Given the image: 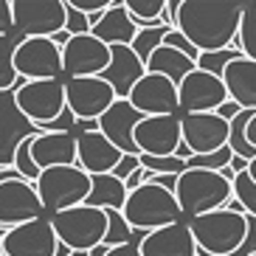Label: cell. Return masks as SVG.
<instances>
[{
  "label": "cell",
  "instance_id": "cell-1",
  "mask_svg": "<svg viewBox=\"0 0 256 256\" xmlns=\"http://www.w3.org/2000/svg\"><path fill=\"white\" fill-rule=\"evenodd\" d=\"M242 12V0H180L178 31L200 54L226 51L240 37Z\"/></svg>",
  "mask_w": 256,
  "mask_h": 256
},
{
  "label": "cell",
  "instance_id": "cell-2",
  "mask_svg": "<svg viewBox=\"0 0 256 256\" xmlns=\"http://www.w3.org/2000/svg\"><path fill=\"white\" fill-rule=\"evenodd\" d=\"M178 206L183 214L200 217V214H211V211L226 208V203L234 197V183H228L220 172H208V169H186L178 178V188H174Z\"/></svg>",
  "mask_w": 256,
  "mask_h": 256
},
{
  "label": "cell",
  "instance_id": "cell-3",
  "mask_svg": "<svg viewBox=\"0 0 256 256\" xmlns=\"http://www.w3.org/2000/svg\"><path fill=\"white\" fill-rule=\"evenodd\" d=\"M121 214L136 231H144V234L174 226L183 217L174 192H166L164 186H155V183H144L141 188L130 192L127 206H124Z\"/></svg>",
  "mask_w": 256,
  "mask_h": 256
},
{
  "label": "cell",
  "instance_id": "cell-4",
  "mask_svg": "<svg viewBox=\"0 0 256 256\" xmlns=\"http://www.w3.org/2000/svg\"><path fill=\"white\" fill-rule=\"evenodd\" d=\"M188 228H192L197 248L206 250L208 256H236L245 242V234H248L245 214H234L226 208L192 217Z\"/></svg>",
  "mask_w": 256,
  "mask_h": 256
},
{
  "label": "cell",
  "instance_id": "cell-5",
  "mask_svg": "<svg viewBox=\"0 0 256 256\" xmlns=\"http://www.w3.org/2000/svg\"><path fill=\"white\" fill-rule=\"evenodd\" d=\"M37 192L42 200L46 214H60V211L76 208L88 203L90 194V174L79 166H54L40 172L37 178Z\"/></svg>",
  "mask_w": 256,
  "mask_h": 256
},
{
  "label": "cell",
  "instance_id": "cell-6",
  "mask_svg": "<svg viewBox=\"0 0 256 256\" xmlns=\"http://www.w3.org/2000/svg\"><path fill=\"white\" fill-rule=\"evenodd\" d=\"M51 226L56 231V240L68 245L74 254H90L93 248L104 245L107 236V211L93 206H76V208L60 211L51 217Z\"/></svg>",
  "mask_w": 256,
  "mask_h": 256
},
{
  "label": "cell",
  "instance_id": "cell-7",
  "mask_svg": "<svg viewBox=\"0 0 256 256\" xmlns=\"http://www.w3.org/2000/svg\"><path fill=\"white\" fill-rule=\"evenodd\" d=\"M14 34L23 40H54L65 31L68 3L65 0H12Z\"/></svg>",
  "mask_w": 256,
  "mask_h": 256
},
{
  "label": "cell",
  "instance_id": "cell-8",
  "mask_svg": "<svg viewBox=\"0 0 256 256\" xmlns=\"http://www.w3.org/2000/svg\"><path fill=\"white\" fill-rule=\"evenodd\" d=\"M14 102L23 110L26 118H31L42 132L48 124L60 118L68 110L65 102V82L62 79H46V82H23L14 90Z\"/></svg>",
  "mask_w": 256,
  "mask_h": 256
},
{
  "label": "cell",
  "instance_id": "cell-9",
  "mask_svg": "<svg viewBox=\"0 0 256 256\" xmlns=\"http://www.w3.org/2000/svg\"><path fill=\"white\" fill-rule=\"evenodd\" d=\"M40 217L48 214L42 208L37 183L26 178H12L0 183V228H17Z\"/></svg>",
  "mask_w": 256,
  "mask_h": 256
},
{
  "label": "cell",
  "instance_id": "cell-10",
  "mask_svg": "<svg viewBox=\"0 0 256 256\" xmlns=\"http://www.w3.org/2000/svg\"><path fill=\"white\" fill-rule=\"evenodd\" d=\"M17 76L26 82H46V79H65L62 70V48L54 40H23L14 54Z\"/></svg>",
  "mask_w": 256,
  "mask_h": 256
},
{
  "label": "cell",
  "instance_id": "cell-11",
  "mask_svg": "<svg viewBox=\"0 0 256 256\" xmlns=\"http://www.w3.org/2000/svg\"><path fill=\"white\" fill-rule=\"evenodd\" d=\"M37 136H42V130L23 116L14 102V90L0 93V169H14L17 150Z\"/></svg>",
  "mask_w": 256,
  "mask_h": 256
},
{
  "label": "cell",
  "instance_id": "cell-12",
  "mask_svg": "<svg viewBox=\"0 0 256 256\" xmlns=\"http://www.w3.org/2000/svg\"><path fill=\"white\" fill-rule=\"evenodd\" d=\"M65 102L76 121H98L118 102V96L104 79L90 76V79H65Z\"/></svg>",
  "mask_w": 256,
  "mask_h": 256
},
{
  "label": "cell",
  "instance_id": "cell-13",
  "mask_svg": "<svg viewBox=\"0 0 256 256\" xmlns=\"http://www.w3.org/2000/svg\"><path fill=\"white\" fill-rule=\"evenodd\" d=\"M178 96H180L183 116L217 113L220 107L228 102V88H226V82H222L220 76L194 68L180 84H178Z\"/></svg>",
  "mask_w": 256,
  "mask_h": 256
},
{
  "label": "cell",
  "instance_id": "cell-14",
  "mask_svg": "<svg viewBox=\"0 0 256 256\" xmlns=\"http://www.w3.org/2000/svg\"><path fill=\"white\" fill-rule=\"evenodd\" d=\"M56 248H60V240L51 226V217H40L17 228H8L0 242L3 256H56Z\"/></svg>",
  "mask_w": 256,
  "mask_h": 256
},
{
  "label": "cell",
  "instance_id": "cell-15",
  "mask_svg": "<svg viewBox=\"0 0 256 256\" xmlns=\"http://www.w3.org/2000/svg\"><path fill=\"white\" fill-rule=\"evenodd\" d=\"M180 144V116H144V121L136 127V146L141 155L169 158V155H178Z\"/></svg>",
  "mask_w": 256,
  "mask_h": 256
},
{
  "label": "cell",
  "instance_id": "cell-16",
  "mask_svg": "<svg viewBox=\"0 0 256 256\" xmlns=\"http://www.w3.org/2000/svg\"><path fill=\"white\" fill-rule=\"evenodd\" d=\"M110 65V48L98 42L93 34L70 37V42L62 48V70L65 79H90L102 76Z\"/></svg>",
  "mask_w": 256,
  "mask_h": 256
},
{
  "label": "cell",
  "instance_id": "cell-17",
  "mask_svg": "<svg viewBox=\"0 0 256 256\" xmlns=\"http://www.w3.org/2000/svg\"><path fill=\"white\" fill-rule=\"evenodd\" d=\"M180 130L183 144L192 150V155H211V152L228 146L231 124L220 118L217 113H192L180 116Z\"/></svg>",
  "mask_w": 256,
  "mask_h": 256
},
{
  "label": "cell",
  "instance_id": "cell-18",
  "mask_svg": "<svg viewBox=\"0 0 256 256\" xmlns=\"http://www.w3.org/2000/svg\"><path fill=\"white\" fill-rule=\"evenodd\" d=\"M141 116H178L180 110V96H178V84L169 82L166 76L146 74L141 82L132 88L127 98Z\"/></svg>",
  "mask_w": 256,
  "mask_h": 256
},
{
  "label": "cell",
  "instance_id": "cell-19",
  "mask_svg": "<svg viewBox=\"0 0 256 256\" xmlns=\"http://www.w3.org/2000/svg\"><path fill=\"white\" fill-rule=\"evenodd\" d=\"M144 121V116L127 98H118L102 118H98V132L113 144L116 150H121L124 155H141L136 146V127Z\"/></svg>",
  "mask_w": 256,
  "mask_h": 256
},
{
  "label": "cell",
  "instance_id": "cell-20",
  "mask_svg": "<svg viewBox=\"0 0 256 256\" xmlns=\"http://www.w3.org/2000/svg\"><path fill=\"white\" fill-rule=\"evenodd\" d=\"M121 158H124V152L116 150L98 130L76 136V164L90 178L93 174H113V169L121 164Z\"/></svg>",
  "mask_w": 256,
  "mask_h": 256
},
{
  "label": "cell",
  "instance_id": "cell-21",
  "mask_svg": "<svg viewBox=\"0 0 256 256\" xmlns=\"http://www.w3.org/2000/svg\"><path fill=\"white\" fill-rule=\"evenodd\" d=\"M144 76H146V65L132 54V48L116 46V48H110V65H107V70L98 79H104L118 98H130L132 88L141 82Z\"/></svg>",
  "mask_w": 256,
  "mask_h": 256
},
{
  "label": "cell",
  "instance_id": "cell-22",
  "mask_svg": "<svg viewBox=\"0 0 256 256\" xmlns=\"http://www.w3.org/2000/svg\"><path fill=\"white\" fill-rule=\"evenodd\" d=\"M141 256H197V242L188 222H174L146 234L141 242Z\"/></svg>",
  "mask_w": 256,
  "mask_h": 256
},
{
  "label": "cell",
  "instance_id": "cell-23",
  "mask_svg": "<svg viewBox=\"0 0 256 256\" xmlns=\"http://www.w3.org/2000/svg\"><path fill=\"white\" fill-rule=\"evenodd\" d=\"M31 158L40 172L54 166H79L76 164V136L74 132H42L31 141Z\"/></svg>",
  "mask_w": 256,
  "mask_h": 256
},
{
  "label": "cell",
  "instance_id": "cell-24",
  "mask_svg": "<svg viewBox=\"0 0 256 256\" xmlns=\"http://www.w3.org/2000/svg\"><path fill=\"white\" fill-rule=\"evenodd\" d=\"M90 34L98 42H104L107 48H116V46H132L138 28L132 23V17L127 14V8H124V0H113V6L102 14V20L93 26Z\"/></svg>",
  "mask_w": 256,
  "mask_h": 256
},
{
  "label": "cell",
  "instance_id": "cell-25",
  "mask_svg": "<svg viewBox=\"0 0 256 256\" xmlns=\"http://www.w3.org/2000/svg\"><path fill=\"white\" fill-rule=\"evenodd\" d=\"M228 88V98L236 102L242 110H256V62L248 56L234 60L222 74Z\"/></svg>",
  "mask_w": 256,
  "mask_h": 256
},
{
  "label": "cell",
  "instance_id": "cell-26",
  "mask_svg": "<svg viewBox=\"0 0 256 256\" xmlns=\"http://www.w3.org/2000/svg\"><path fill=\"white\" fill-rule=\"evenodd\" d=\"M194 68H197V62L192 60V56H186L183 51L169 48V46H160L158 51L150 56V62H146V74L166 76V79L174 82V84H180Z\"/></svg>",
  "mask_w": 256,
  "mask_h": 256
},
{
  "label": "cell",
  "instance_id": "cell-27",
  "mask_svg": "<svg viewBox=\"0 0 256 256\" xmlns=\"http://www.w3.org/2000/svg\"><path fill=\"white\" fill-rule=\"evenodd\" d=\"M127 186L113 178V174H93L90 178V194H88V206L102 211H124L127 206Z\"/></svg>",
  "mask_w": 256,
  "mask_h": 256
},
{
  "label": "cell",
  "instance_id": "cell-28",
  "mask_svg": "<svg viewBox=\"0 0 256 256\" xmlns=\"http://www.w3.org/2000/svg\"><path fill=\"white\" fill-rule=\"evenodd\" d=\"M20 42H23L20 34H0V93H12L23 84L14 68V54Z\"/></svg>",
  "mask_w": 256,
  "mask_h": 256
},
{
  "label": "cell",
  "instance_id": "cell-29",
  "mask_svg": "<svg viewBox=\"0 0 256 256\" xmlns=\"http://www.w3.org/2000/svg\"><path fill=\"white\" fill-rule=\"evenodd\" d=\"M124 8L132 17V23H136L138 31L164 26L160 23V14L166 12V0H124Z\"/></svg>",
  "mask_w": 256,
  "mask_h": 256
},
{
  "label": "cell",
  "instance_id": "cell-30",
  "mask_svg": "<svg viewBox=\"0 0 256 256\" xmlns=\"http://www.w3.org/2000/svg\"><path fill=\"white\" fill-rule=\"evenodd\" d=\"M234 48H240L242 56H248V60L256 62V0H248V3H245L240 37L234 40Z\"/></svg>",
  "mask_w": 256,
  "mask_h": 256
},
{
  "label": "cell",
  "instance_id": "cell-31",
  "mask_svg": "<svg viewBox=\"0 0 256 256\" xmlns=\"http://www.w3.org/2000/svg\"><path fill=\"white\" fill-rule=\"evenodd\" d=\"M166 34H169L166 26H158V28H144V31H138V34H136V40H132V46H130V48H132V54H136L138 60L146 65L152 54L164 46Z\"/></svg>",
  "mask_w": 256,
  "mask_h": 256
},
{
  "label": "cell",
  "instance_id": "cell-32",
  "mask_svg": "<svg viewBox=\"0 0 256 256\" xmlns=\"http://www.w3.org/2000/svg\"><path fill=\"white\" fill-rule=\"evenodd\" d=\"M242 51L240 48H226V51H211V54H200V60H197V68L200 70H208V74L220 76L222 79V74H226V68L231 65L234 60H240Z\"/></svg>",
  "mask_w": 256,
  "mask_h": 256
},
{
  "label": "cell",
  "instance_id": "cell-33",
  "mask_svg": "<svg viewBox=\"0 0 256 256\" xmlns=\"http://www.w3.org/2000/svg\"><path fill=\"white\" fill-rule=\"evenodd\" d=\"M234 152L231 146H222V150L211 152V155H192L186 160V169H208V172H222L226 166H231Z\"/></svg>",
  "mask_w": 256,
  "mask_h": 256
},
{
  "label": "cell",
  "instance_id": "cell-34",
  "mask_svg": "<svg viewBox=\"0 0 256 256\" xmlns=\"http://www.w3.org/2000/svg\"><path fill=\"white\" fill-rule=\"evenodd\" d=\"M234 200H240L242 203L245 214H254L256 217V183H254V178L248 174V169L240 172L236 174V180H234Z\"/></svg>",
  "mask_w": 256,
  "mask_h": 256
},
{
  "label": "cell",
  "instance_id": "cell-35",
  "mask_svg": "<svg viewBox=\"0 0 256 256\" xmlns=\"http://www.w3.org/2000/svg\"><path fill=\"white\" fill-rule=\"evenodd\" d=\"M34 141V138H31ZM31 141H26L20 150H17V158H14V169L20 174H23L26 180H31V183H37V178H40V169H37V164H34V158H31Z\"/></svg>",
  "mask_w": 256,
  "mask_h": 256
},
{
  "label": "cell",
  "instance_id": "cell-36",
  "mask_svg": "<svg viewBox=\"0 0 256 256\" xmlns=\"http://www.w3.org/2000/svg\"><path fill=\"white\" fill-rule=\"evenodd\" d=\"M68 3V0H65ZM65 31H68L70 37H82V34H90L93 31V26H90V20H88V14H82L79 8H74L68 3V17H65Z\"/></svg>",
  "mask_w": 256,
  "mask_h": 256
},
{
  "label": "cell",
  "instance_id": "cell-37",
  "mask_svg": "<svg viewBox=\"0 0 256 256\" xmlns=\"http://www.w3.org/2000/svg\"><path fill=\"white\" fill-rule=\"evenodd\" d=\"M164 46H169V48H178V51H183L186 54V56H192V60H200V51H197L194 46H192V42H188V37H183L180 31L174 28V31H169V34H166V40H164Z\"/></svg>",
  "mask_w": 256,
  "mask_h": 256
},
{
  "label": "cell",
  "instance_id": "cell-38",
  "mask_svg": "<svg viewBox=\"0 0 256 256\" xmlns=\"http://www.w3.org/2000/svg\"><path fill=\"white\" fill-rule=\"evenodd\" d=\"M136 169H141V155H124V158H121V164L113 169V178H118L121 183H127L130 174L136 172Z\"/></svg>",
  "mask_w": 256,
  "mask_h": 256
},
{
  "label": "cell",
  "instance_id": "cell-39",
  "mask_svg": "<svg viewBox=\"0 0 256 256\" xmlns=\"http://www.w3.org/2000/svg\"><path fill=\"white\" fill-rule=\"evenodd\" d=\"M74 8H79L82 14H104L113 6V0H68Z\"/></svg>",
  "mask_w": 256,
  "mask_h": 256
},
{
  "label": "cell",
  "instance_id": "cell-40",
  "mask_svg": "<svg viewBox=\"0 0 256 256\" xmlns=\"http://www.w3.org/2000/svg\"><path fill=\"white\" fill-rule=\"evenodd\" d=\"M245 222H248V234H245V242L236 256H254L256 254V217L254 214H245Z\"/></svg>",
  "mask_w": 256,
  "mask_h": 256
},
{
  "label": "cell",
  "instance_id": "cell-41",
  "mask_svg": "<svg viewBox=\"0 0 256 256\" xmlns=\"http://www.w3.org/2000/svg\"><path fill=\"white\" fill-rule=\"evenodd\" d=\"M0 34H14V14H12V0H0Z\"/></svg>",
  "mask_w": 256,
  "mask_h": 256
},
{
  "label": "cell",
  "instance_id": "cell-42",
  "mask_svg": "<svg viewBox=\"0 0 256 256\" xmlns=\"http://www.w3.org/2000/svg\"><path fill=\"white\" fill-rule=\"evenodd\" d=\"M240 113H242V107L236 104V102H231V98H228L226 104H222V107H220V110H217V116H220V118H226L228 124H231V121L236 118V116H240Z\"/></svg>",
  "mask_w": 256,
  "mask_h": 256
},
{
  "label": "cell",
  "instance_id": "cell-43",
  "mask_svg": "<svg viewBox=\"0 0 256 256\" xmlns=\"http://www.w3.org/2000/svg\"><path fill=\"white\" fill-rule=\"evenodd\" d=\"M178 178H180V174H152L150 183H155V186H164L166 192H174V188H178Z\"/></svg>",
  "mask_w": 256,
  "mask_h": 256
},
{
  "label": "cell",
  "instance_id": "cell-44",
  "mask_svg": "<svg viewBox=\"0 0 256 256\" xmlns=\"http://www.w3.org/2000/svg\"><path fill=\"white\" fill-rule=\"evenodd\" d=\"M107 256H141V248L138 245H118V248H110Z\"/></svg>",
  "mask_w": 256,
  "mask_h": 256
},
{
  "label": "cell",
  "instance_id": "cell-45",
  "mask_svg": "<svg viewBox=\"0 0 256 256\" xmlns=\"http://www.w3.org/2000/svg\"><path fill=\"white\" fill-rule=\"evenodd\" d=\"M248 141H250V146L256 150V113H254V118L248 121Z\"/></svg>",
  "mask_w": 256,
  "mask_h": 256
},
{
  "label": "cell",
  "instance_id": "cell-46",
  "mask_svg": "<svg viewBox=\"0 0 256 256\" xmlns=\"http://www.w3.org/2000/svg\"><path fill=\"white\" fill-rule=\"evenodd\" d=\"M107 250H110L107 245H98V248H93V250H90V256H107Z\"/></svg>",
  "mask_w": 256,
  "mask_h": 256
},
{
  "label": "cell",
  "instance_id": "cell-47",
  "mask_svg": "<svg viewBox=\"0 0 256 256\" xmlns=\"http://www.w3.org/2000/svg\"><path fill=\"white\" fill-rule=\"evenodd\" d=\"M248 174H250V178H254V183H256V158H254V160H250V164H248Z\"/></svg>",
  "mask_w": 256,
  "mask_h": 256
},
{
  "label": "cell",
  "instance_id": "cell-48",
  "mask_svg": "<svg viewBox=\"0 0 256 256\" xmlns=\"http://www.w3.org/2000/svg\"><path fill=\"white\" fill-rule=\"evenodd\" d=\"M6 231H8V228H0V242H3V236H6Z\"/></svg>",
  "mask_w": 256,
  "mask_h": 256
},
{
  "label": "cell",
  "instance_id": "cell-49",
  "mask_svg": "<svg viewBox=\"0 0 256 256\" xmlns=\"http://www.w3.org/2000/svg\"><path fill=\"white\" fill-rule=\"evenodd\" d=\"M70 256H90V254H82V250H79V254H70Z\"/></svg>",
  "mask_w": 256,
  "mask_h": 256
},
{
  "label": "cell",
  "instance_id": "cell-50",
  "mask_svg": "<svg viewBox=\"0 0 256 256\" xmlns=\"http://www.w3.org/2000/svg\"><path fill=\"white\" fill-rule=\"evenodd\" d=\"M0 256H3V250H0Z\"/></svg>",
  "mask_w": 256,
  "mask_h": 256
},
{
  "label": "cell",
  "instance_id": "cell-51",
  "mask_svg": "<svg viewBox=\"0 0 256 256\" xmlns=\"http://www.w3.org/2000/svg\"><path fill=\"white\" fill-rule=\"evenodd\" d=\"M254 256H256V254H254Z\"/></svg>",
  "mask_w": 256,
  "mask_h": 256
}]
</instances>
